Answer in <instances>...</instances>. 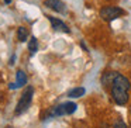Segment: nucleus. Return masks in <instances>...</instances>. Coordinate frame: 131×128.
<instances>
[{"label": "nucleus", "instance_id": "obj_15", "mask_svg": "<svg viewBox=\"0 0 131 128\" xmlns=\"http://www.w3.org/2000/svg\"><path fill=\"white\" fill-rule=\"evenodd\" d=\"M80 46H82L83 49H85V51H88V48H86V45H85V42H80Z\"/></svg>", "mask_w": 131, "mask_h": 128}, {"label": "nucleus", "instance_id": "obj_3", "mask_svg": "<svg viewBox=\"0 0 131 128\" xmlns=\"http://www.w3.org/2000/svg\"><path fill=\"white\" fill-rule=\"evenodd\" d=\"M124 14L125 11L118 6H106L100 10V17L104 21H107V23H111V21L117 20L118 17H121Z\"/></svg>", "mask_w": 131, "mask_h": 128}, {"label": "nucleus", "instance_id": "obj_2", "mask_svg": "<svg viewBox=\"0 0 131 128\" xmlns=\"http://www.w3.org/2000/svg\"><path fill=\"white\" fill-rule=\"evenodd\" d=\"M32 96H34V87L28 86L26 89V91L23 93V96L20 97L17 106H16V110H14L16 115H21V114H24L28 110L30 106H31V101H32Z\"/></svg>", "mask_w": 131, "mask_h": 128}, {"label": "nucleus", "instance_id": "obj_13", "mask_svg": "<svg viewBox=\"0 0 131 128\" xmlns=\"http://www.w3.org/2000/svg\"><path fill=\"white\" fill-rule=\"evenodd\" d=\"M113 128H128V127L121 118H117L116 121H114V124H113Z\"/></svg>", "mask_w": 131, "mask_h": 128}, {"label": "nucleus", "instance_id": "obj_11", "mask_svg": "<svg viewBox=\"0 0 131 128\" xmlns=\"http://www.w3.org/2000/svg\"><path fill=\"white\" fill-rule=\"evenodd\" d=\"M85 93H86L85 87H75V89H72V90L68 93V96L72 97V99H78V97H82Z\"/></svg>", "mask_w": 131, "mask_h": 128}, {"label": "nucleus", "instance_id": "obj_12", "mask_svg": "<svg viewBox=\"0 0 131 128\" xmlns=\"http://www.w3.org/2000/svg\"><path fill=\"white\" fill-rule=\"evenodd\" d=\"M37 49H38V41H37V38H35V37H31V40H30V42H28V51H30V54L34 55L35 52H37Z\"/></svg>", "mask_w": 131, "mask_h": 128}, {"label": "nucleus", "instance_id": "obj_9", "mask_svg": "<svg viewBox=\"0 0 131 128\" xmlns=\"http://www.w3.org/2000/svg\"><path fill=\"white\" fill-rule=\"evenodd\" d=\"M117 75H118L117 72H106V73H103V75H102V79H100V80H102V85L104 86V87L111 86Z\"/></svg>", "mask_w": 131, "mask_h": 128}, {"label": "nucleus", "instance_id": "obj_4", "mask_svg": "<svg viewBox=\"0 0 131 128\" xmlns=\"http://www.w3.org/2000/svg\"><path fill=\"white\" fill-rule=\"evenodd\" d=\"M111 97H113V100L116 101V104L118 106H124L128 103V100H130V96H128V90H125V89L123 87H118V86H111Z\"/></svg>", "mask_w": 131, "mask_h": 128}, {"label": "nucleus", "instance_id": "obj_16", "mask_svg": "<svg viewBox=\"0 0 131 128\" xmlns=\"http://www.w3.org/2000/svg\"><path fill=\"white\" fill-rule=\"evenodd\" d=\"M4 3H6V4H10V3H12V0H4Z\"/></svg>", "mask_w": 131, "mask_h": 128}, {"label": "nucleus", "instance_id": "obj_10", "mask_svg": "<svg viewBox=\"0 0 131 128\" xmlns=\"http://www.w3.org/2000/svg\"><path fill=\"white\" fill-rule=\"evenodd\" d=\"M27 38H28V30L26 27H18L17 28V40L20 42H24V41H27Z\"/></svg>", "mask_w": 131, "mask_h": 128}, {"label": "nucleus", "instance_id": "obj_6", "mask_svg": "<svg viewBox=\"0 0 131 128\" xmlns=\"http://www.w3.org/2000/svg\"><path fill=\"white\" fill-rule=\"evenodd\" d=\"M44 6L54 10L57 13H65L66 11V6L62 0H45L44 2Z\"/></svg>", "mask_w": 131, "mask_h": 128}, {"label": "nucleus", "instance_id": "obj_17", "mask_svg": "<svg viewBox=\"0 0 131 128\" xmlns=\"http://www.w3.org/2000/svg\"><path fill=\"white\" fill-rule=\"evenodd\" d=\"M128 128H131V124H130V125H128Z\"/></svg>", "mask_w": 131, "mask_h": 128}, {"label": "nucleus", "instance_id": "obj_18", "mask_svg": "<svg viewBox=\"0 0 131 128\" xmlns=\"http://www.w3.org/2000/svg\"><path fill=\"white\" fill-rule=\"evenodd\" d=\"M130 114H131V107H130Z\"/></svg>", "mask_w": 131, "mask_h": 128}, {"label": "nucleus", "instance_id": "obj_7", "mask_svg": "<svg viewBox=\"0 0 131 128\" xmlns=\"http://www.w3.org/2000/svg\"><path fill=\"white\" fill-rule=\"evenodd\" d=\"M16 77H17V80H16V83H12V85H10V89H18V87H23V86L27 83V75L24 73V72L21 71V69L16 72Z\"/></svg>", "mask_w": 131, "mask_h": 128}, {"label": "nucleus", "instance_id": "obj_8", "mask_svg": "<svg viewBox=\"0 0 131 128\" xmlns=\"http://www.w3.org/2000/svg\"><path fill=\"white\" fill-rule=\"evenodd\" d=\"M113 85H114V86H118V87H123V89H125V90H130V87H131L130 80H128L125 76L120 75V73L116 76V79H114ZM113 85H111V86H113Z\"/></svg>", "mask_w": 131, "mask_h": 128}, {"label": "nucleus", "instance_id": "obj_1", "mask_svg": "<svg viewBox=\"0 0 131 128\" xmlns=\"http://www.w3.org/2000/svg\"><path fill=\"white\" fill-rule=\"evenodd\" d=\"M78 106L73 101H68V103H62L59 106H55V107L47 110V113L42 115V120H49V118H55V117H62V115H69V114H73L76 111Z\"/></svg>", "mask_w": 131, "mask_h": 128}, {"label": "nucleus", "instance_id": "obj_5", "mask_svg": "<svg viewBox=\"0 0 131 128\" xmlns=\"http://www.w3.org/2000/svg\"><path fill=\"white\" fill-rule=\"evenodd\" d=\"M47 17H48L49 23H51V27L55 30V31L65 32V34H69V32H71L69 27L66 26V24L63 23L62 20H59V18H57V17H52V16H47Z\"/></svg>", "mask_w": 131, "mask_h": 128}, {"label": "nucleus", "instance_id": "obj_14", "mask_svg": "<svg viewBox=\"0 0 131 128\" xmlns=\"http://www.w3.org/2000/svg\"><path fill=\"white\" fill-rule=\"evenodd\" d=\"M14 59H16V56H14V55H13V56L10 58V62H9L10 65H13V63H14Z\"/></svg>", "mask_w": 131, "mask_h": 128}]
</instances>
